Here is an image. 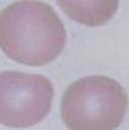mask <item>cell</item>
Masks as SVG:
<instances>
[{"label": "cell", "instance_id": "obj_3", "mask_svg": "<svg viewBox=\"0 0 129 130\" xmlns=\"http://www.w3.org/2000/svg\"><path fill=\"white\" fill-rule=\"evenodd\" d=\"M54 89L43 75L6 71L0 73V123L25 129L38 125L51 108Z\"/></svg>", "mask_w": 129, "mask_h": 130}, {"label": "cell", "instance_id": "obj_4", "mask_svg": "<svg viewBox=\"0 0 129 130\" xmlns=\"http://www.w3.org/2000/svg\"><path fill=\"white\" fill-rule=\"evenodd\" d=\"M64 11L75 21L85 25H103L112 18L118 8V2H58Z\"/></svg>", "mask_w": 129, "mask_h": 130}, {"label": "cell", "instance_id": "obj_2", "mask_svg": "<svg viewBox=\"0 0 129 130\" xmlns=\"http://www.w3.org/2000/svg\"><path fill=\"white\" fill-rule=\"evenodd\" d=\"M128 97L107 76H85L74 82L61 100V118L69 130H115L124 119Z\"/></svg>", "mask_w": 129, "mask_h": 130}, {"label": "cell", "instance_id": "obj_1", "mask_svg": "<svg viewBox=\"0 0 129 130\" xmlns=\"http://www.w3.org/2000/svg\"><path fill=\"white\" fill-rule=\"evenodd\" d=\"M67 33L56 11L42 2H18L0 13V47L17 62L40 67L64 50Z\"/></svg>", "mask_w": 129, "mask_h": 130}]
</instances>
